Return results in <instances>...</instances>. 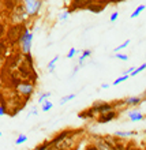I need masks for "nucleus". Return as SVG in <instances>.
<instances>
[{
    "mask_svg": "<svg viewBox=\"0 0 146 150\" xmlns=\"http://www.w3.org/2000/svg\"><path fill=\"white\" fill-rule=\"evenodd\" d=\"M32 44H33V33L25 26L23 32H22V34H21V37H19V41H18V45L21 47L22 55L30 53V51H32Z\"/></svg>",
    "mask_w": 146,
    "mask_h": 150,
    "instance_id": "f257e3e1",
    "label": "nucleus"
},
{
    "mask_svg": "<svg viewBox=\"0 0 146 150\" xmlns=\"http://www.w3.org/2000/svg\"><path fill=\"white\" fill-rule=\"evenodd\" d=\"M28 18V12L23 3H18L11 11V22L12 25H23V22Z\"/></svg>",
    "mask_w": 146,
    "mask_h": 150,
    "instance_id": "f03ea898",
    "label": "nucleus"
},
{
    "mask_svg": "<svg viewBox=\"0 0 146 150\" xmlns=\"http://www.w3.org/2000/svg\"><path fill=\"white\" fill-rule=\"evenodd\" d=\"M15 90H16V94L21 96V97H23L25 103H28L29 98H30L33 96V93H34V83L26 82V81H21L19 85L15 87Z\"/></svg>",
    "mask_w": 146,
    "mask_h": 150,
    "instance_id": "7ed1b4c3",
    "label": "nucleus"
},
{
    "mask_svg": "<svg viewBox=\"0 0 146 150\" xmlns=\"http://www.w3.org/2000/svg\"><path fill=\"white\" fill-rule=\"evenodd\" d=\"M23 28H25V25H12V26H10V28L7 29L6 36H7V41L11 44V45L18 44L21 34L23 32Z\"/></svg>",
    "mask_w": 146,
    "mask_h": 150,
    "instance_id": "20e7f679",
    "label": "nucleus"
},
{
    "mask_svg": "<svg viewBox=\"0 0 146 150\" xmlns=\"http://www.w3.org/2000/svg\"><path fill=\"white\" fill-rule=\"evenodd\" d=\"M43 1L41 0H26L23 1V6L26 8V12H28V16H37L38 15L40 10L43 7Z\"/></svg>",
    "mask_w": 146,
    "mask_h": 150,
    "instance_id": "39448f33",
    "label": "nucleus"
},
{
    "mask_svg": "<svg viewBox=\"0 0 146 150\" xmlns=\"http://www.w3.org/2000/svg\"><path fill=\"white\" fill-rule=\"evenodd\" d=\"M91 108L97 112V115H103V113H107V112H111V111H115L113 109V105L109 103H104V101H96L93 103Z\"/></svg>",
    "mask_w": 146,
    "mask_h": 150,
    "instance_id": "423d86ee",
    "label": "nucleus"
},
{
    "mask_svg": "<svg viewBox=\"0 0 146 150\" xmlns=\"http://www.w3.org/2000/svg\"><path fill=\"white\" fill-rule=\"evenodd\" d=\"M74 132H75V130H63L62 132H59L56 137H53V138L49 141V142H51V147H56L60 142H63L64 139H67L68 137H71Z\"/></svg>",
    "mask_w": 146,
    "mask_h": 150,
    "instance_id": "0eeeda50",
    "label": "nucleus"
},
{
    "mask_svg": "<svg viewBox=\"0 0 146 150\" xmlns=\"http://www.w3.org/2000/svg\"><path fill=\"white\" fill-rule=\"evenodd\" d=\"M91 1H93V0H74V1L71 3V7H70V10H68V14H70V12L77 11V10L87 8L91 4Z\"/></svg>",
    "mask_w": 146,
    "mask_h": 150,
    "instance_id": "6e6552de",
    "label": "nucleus"
},
{
    "mask_svg": "<svg viewBox=\"0 0 146 150\" xmlns=\"http://www.w3.org/2000/svg\"><path fill=\"white\" fill-rule=\"evenodd\" d=\"M91 139L94 141V143H93V145H94V146L97 147L99 150H113V149H112V146H109V145H108V143L104 141L103 137L91 135Z\"/></svg>",
    "mask_w": 146,
    "mask_h": 150,
    "instance_id": "1a4fd4ad",
    "label": "nucleus"
},
{
    "mask_svg": "<svg viewBox=\"0 0 146 150\" xmlns=\"http://www.w3.org/2000/svg\"><path fill=\"white\" fill-rule=\"evenodd\" d=\"M116 117H118V111H111V112H107V113H103V115H100V116H97V122L100 124H104V123L112 122Z\"/></svg>",
    "mask_w": 146,
    "mask_h": 150,
    "instance_id": "9d476101",
    "label": "nucleus"
},
{
    "mask_svg": "<svg viewBox=\"0 0 146 150\" xmlns=\"http://www.w3.org/2000/svg\"><path fill=\"white\" fill-rule=\"evenodd\" d=\"M104 8H105V4H101V3H99L97 0H93L91 1V4L87 7V10L90 12H94V14H99V12H101V11H104Z\"/></svg>",
    "mask_w": 146,
    "mask_h": 150,
    "instance_id": "9b49d317",
    "label": "nucleus"
},
{
    "mask_svg": "<svg viewBox=\"0 0 146 150\" xmlns=\"http://www.w3.org/2000/svg\"><path fill=\"white\" fill-rule=\"evenodd\" d=\"M96 116H99V115H97V112H96L91 107L89 108V109H86V111L81 112V113L78 115L79 119H85V120H89V119H94Z\"/></svg>",
    "mask_w": 146,
    "mask_h": 150,
    "instance_id": "f8f14e48",
    "label": "nucleus"
},
{
    "mask_svg": "<svg viewBox=\"0 0 146 150\" xmlns=\"http://www.w3.org/2000/svg\"><path fill=\"white\" fill-rule=\"evenodd\" d=\"M124 103H126L127 107H137L139 104L142 103V98L141 97H135V96H131V97H127L124 100Z\"/></svg>",
    "mask_w": 146,
    "mask_h": 150,
    "instance_id": "ddd939ff",
    "label": "nucleus"
},
{
    "mask_svg": "<svg viewBox=\"0 0 146 150\" xmlns=\"http://www.w3.org/2000/svg\"><path fill=\"white\" fill-rule=\"evenodd\" d=\"M135 134H137V131H116L113 134V137H116L118 139H122V138H128V137Z\"/></svg>",
    "mask_w": 146,
    "mask_h": 150,
    "instance_id": "4468645a",
    "label": "nucleus"
},
{
    "mask_svg": "<svg viewBox=\"0 0 146 150\" xmlns=\"http://www.w3.org/2000/svg\"><path fill=\"white\" fill-rule=\"evenodd\" d=\"M128 119H130L131 122L137 123V122H142L143 119H145V116L142 113H139V112H130L128 113Z\"/></svg>",
    "mask_w": 146,
    "mask_h": 150,
    "instance_id": "2eb2a0df",
    "label": "nucleus"
},
{
    "mask_svg": "<svg viewBox=\"0 0 146 150\" xmlns=\"http://www.w3.org/2000/svg\"><path fill=\"white\" fill-rule=\"evenodd\" d=\"M91 55V51L90 49H85V51L81 53V56H79V59H78V66L81 67V66H83V62L89 57V56Z\"/></svg>",
    "mask_w": 146,
    "mask_h": 150,
    "instance_id": "dca6fc26",
    "label": "nucleus"
},
{
    "mask_svg": "<svg viewBox=\"0 0 146 150\" xmlns=\"http://www.w3.org/2000/svg\"><path fill=\"white\" fill-rule=\"evenodd\" d=\"M145 8H146L145 4H141V6H138V7L134 10V12L131 14V19H134V18L139 16V14H142V11H145Z\"/></svg>",
    "mask_w": 146,
    "mask_h": 150,
    "instance_id": "f3484780",
    "label": "nucleus"
},
{
    "mask_svg": "<svg viewBox=\"0 0 146 150\" xmlns=\"http://www.w3.org/2000/svg\"><path fill=\"white\" fill-rule=\"evenodd\" d=\"M53 108V103H51L49 100H47V101H44V104L41 105V111L45 113V112H49Z\"/></svg>",
    "mask_w": 146,
    "mask_h": 150,
    "instance_id": "a211bd4d",
    "label": "nucleus"
},
{
    "mask_svg": "<svg viewBox=\"0 0 146 150\" xmlns=\"http://www.w3.org/2000/svg\"><path fill=\"white\" fill-rule=\"evenodd\" d=\"M57 60H59V55H56L53 59L48 63V71L49 72H53L55 71V66H56V63H57Z\"/></svg>",
    "mask_w": 146,
    "mask_h": 150,
    "instance_id": "6ab92c4d",
    "label": "nucleus"
},
{
    "mask_svg": "<svg viewBox=\"0 0 146 150\" xmlns=\"http://www.w3.org/2000/svg\"><path fill=\"white\" fill-rule=\"evenodd\" d=\"M75 97H77V94H68V96H64V97H62V98H60V105H64V104L67 103V101H71V100H74Z\"/></svg>",
    "mask_w": 146,
    "mask_h": 150,
    "instance_id": "aec40b11",
    "label": "nucleus"
},
{
    "mask_svg": "<svg viewBox=\"0 0 146 150\" xmlns=\"http://www.w3.org/2000/svg\"><path fill=\"white\" fill-rule=\"evenodd\" d=\"M7 45H6V42H3L1 40H0V59H3L4 56H6V53H7Z\"/></svg>",
    "mask_w": 146,
    "mask_h": 150,
    "instance_id": "412c9836",
    "label": "nucleus"
},
{
    "mask_svg": "<svg viewBox=\"0 0 146 150\" xmlns=\"http://www.w3.org/2000/svg\"><path fill=\"white\" fill-rule=\"evenodd\" d=\"M49 97H51V91H47V93H41V94H40V97H38V104H41V105H43L44 101H47Z\"/></svg>",
    "mask_w": 146,
    "mask_h": 150,
    "instance_id": "4be33fe9",
    "label": "nucleus"
},
{
    "mask_svg": "<svg viewBox=\"0 0 146 150\" xmlns=\"http://www.w3.org/2000/svg\"><path fill=\"white\" fill-rule=\"evenodd\" d=\"M128 45H130V40H126V41H124L123 44H120L118 48H115L113 52H115V53H120V51H122V49H124V48H127Z\"/></svg>",
    "mask_w": 146,
    "mask_h": 150,
    "instance_id": "5701e85b",
    "label": "nucleus"
},
{
    "mask_svg": "<svg viewBox=\"0 0 146 150\" xmlns=\"http://www.w3.org/2000/svg\"><path fill=\"white\" fill-rule=\"evenodd\" d=\"M49 149H51V142L49 141H44L41 145H38L36 147V150H49Z\"/></svg>",
    "mask_w": 146,
    "mask_h": 150,
    "instance_id": "b1692460",
    "label": "nucleus"
},
{
    "mask_svg": "<svg viewBox=\"0 0 146 150\" xmlns=\"http://www.w3.org/2000/svg\"><path fill=\"white\" fill-rule=\"evenodd\" d=\"M145 68H146V63H143V64H141L139 67H137V68H135V70H134V71H133V72H131L130 75H131V76H137V75H138L139 72H142L143 70H145Z\"/></svg>",
    "mask_w": 146,
    "mask_h": 150,
    "instance_id": "393cba45",
    "label": "nucleus"
},
{
    "mask_svg": "<svg viewBox=\"0 0 146 150\" xmlns=\"http://www.w3.org/2000/svg\"><path fill=\"white\" fill-rule=\"evenodd\" d=\"M26 141H28V135H23V134H22V135H19V137L16 138L15 145H16V146H19V145H23Z\"/></svg>",
    "mask_w": 146,
    "mask_h": 150,
    "instance_id": "a878e982",
    "label": "nucleus"
},
{
    "mask_svg": "<svg viewBox=\"0 0 146 150\" xmlns=\"http://www.w3.org/2000/svg\"><path fill=\"white\" fill-rule=\"evenodd\" d=\"M127 79H128V75H122V76H119L118 79H115L113 82H112V85H113V86H118L119 83L124 82V81H127Z\"/></svg>",
    "mask_w": 146,
    "mask_h": 150,
    "instance_id": "bb28decb",
    "label": "nucleus"
},
{
    "mask_svg": "<svg viewBox=\"0 0 146 150\" xmlns=\"http://www.w3.org/2000/svg\"><path fill=\"white\" fill-rule=\"evenodd\" d=\"M115 57L123 60V62H127V60H128V55H126V53H115Z\"/></svg>",
    "mask_w": 146,
    "mask_h": 150,
    "instance_id": "cd10ccee",
    "label": "nucleus"
},
{
    "mask_svg": "<svg viewBox=\"0 0 146 150\" xmlns=\"http://www.w3.org/2000/svg\"><path fill=\"white\" fill-rule=\"evenodd\" d=\"M126 149H127L126 145H124V143H120V142H118L113 146V150H126Z\"/></svg>",
    "mask_w": 146,
    "mask_h": 150,
    "instance_id": "c85d7f7f",
    "label": "nucleus"
},
{
    "mask_svg": "<svg viewBox=\"0 0 146 150\" xmlns=\"http://www.w3.org/2000/svg\"><path fill=\"white\" fill-rule=\"evenodd\" d=\"M75 55H77V49H75V48H71L67 53V59H72Z\"/></svg>",
    "mask_w": 146,
    "mask_h": 150,
    "instance_id": "c756f323",
    "label": "nucleus"
},
{
    "mask_svg": "<svg viewBox=\"0 0 146 150\" xmlns=\"http://www.w3.org/2000/svg\"><path fill=\"white\" fill-rule=\"evenodd\" d=\"M119 18V12H112L109 16V22H116Z\"/></svg>",
    "mask_w": 146,
    "mask_h": 150,
    "instance_id": "7c9ffc66",
    "label": "nucleus"
},
{
    "mask_svg": "<svg viewBox=\"0 0 146 150\" xmlns=\"http://www.w3.org/2000/svg\"><path fill=\"white\" fill-rule=\"evenodd\" d=\"M3 115H7V107H6V103L0 105V116H3Z\"/></svg>",
    "mask_w": 146,
    "mask_h": 150,
    "instance_id": "2f4dec72",
    "label": "nucleus"
},
{
    "mask_svg": "<svg viewBox=\"0 0 146 150\" xmlns=\"http://www.w3.org/2000/svg\"><path fill=\"white\" fill-rule=\"evenodd\" d=\"M68 15H70V14H68V11L62 12V14L59 15V19H60V21H67V19H68Z\"/></svg>",
    "mask_w": 146,
    "mask_h": 150,
    "instance_id": "473e14b6",
    "label": "nucleus"
},
{
    "mask_svg": "<svg viewBox=\"0 0 146 150\" xmlns=\"http://www.w3.org/2000/svg\"><path fill=\"white\" fill-rule=\"evenodd\" d=\"M85 150H99V149H97L93 143H89V145H86V146H85Z\"/></svg>",
    "mask_w": 146,
    "mask_h": 150,
    "instance_id": "72a5a7b5",
    "label": "nucleus"
},
{
    "mask_svg": "<svg viewBox=\"0 0 146 150\" xmlns=\"http://www.w3.org/2000/svg\"><path fill=\"white\" fill-rule=\"evenodd\" d=\"M32 115H34V116H37L38 115V111H37V107H33V109H32V112L28 115V117H30Z\"/></svg>",
    "mask_w": 146,
    "mask_h": 150,
    "instance_id": "f704fd0d",
    "label": "nucleus"
},
{
    "mask_svg": "<svg viewBox=\"0 0 146 150\" xmlns=\"http://www.w3.org/2000/svg\"><path fill=\"white\" fill-rule=\"evenodd\" d=\"M101 89H109V83H103V85H101Z\"/></svg>",
    "mask_w": 146,
    "mask_h": 150,
    "instance_id": "c9c22d12",
    "label": "nucleus"
},
{
    "mask_svg": "<svg viewBox=\"0 0 146 150\" xmlns=\"http://www.w3.org/2000/svg\"><path fill=\"white\" fill-rule=\"evenodd\" d=\"M78 70H79V66H75V67H74V72H72V75H74V74H77V72H78Z\"/></svg>",
    "mask_w": 146,
    "mask_h": 150,
    "instance_id": "e433bc0d",
    "label": "nucleus"
},
{
    "mask_svg": "<svg viewBox=\"0 0 146 150\" xmlns=\"http://www.w3.org/2000/svg\"><path fill=\"white\" fill-rule=\"evenodd\" d=\"M126 150H139V149H137V147H127Z\"/></svg>",
    "mask_w": 146,
    "mask_h": 150,
    "instance_id": "4c0bfd02",
    "label": "nucleus"
},
{
    "mask_svg": "<svg viewBox=\"0 0 146 150\" xmlns=\"http://www.w3.org/2000/svg\"><path fill=\"white\" fill-rule=\"evenodd\" d=\"M1 85H3V83H1V81H0V89H1Z\"/></svg>",
    "mask_w": 146,
    "mask_h": 150,
    "instance_id": "58836bf2",
    "label": "nucleus"
},
{
    "mask_svg": "<svg viewBox=\"0 0 146 150\" xmlns=\"http://www.w3.org/2000/svg\"><path fill=\"white\" fill-rule=\"evenodd\" d=\"M1 135H3V134H1V131H0V137H1Z\"/></svg>",
    "mask_w": 146,
    "mask_h": 150,
    "instance_id": "ea45409f",
    "label": "nucleus"
},
{
    "mask_svg": "<svg viewBox=\"0 0 146 150\" xmlns=\"http://www.w3.org/2000/svg\"><path fill=\"white\" fill-rule=\"evenodd\" d=\"M143 134H146V130H145V131H143Z\"/></svg>",
    "mask_w": 146,
    "mask_h": 150,
    "instance_id": "a19ab883",
    "label": "nucleus"
},
{
    "mask_svg": "<svg viewBox=\"0 0 146 150\" xmlns=\"http://www.w3.org/2000/svg\"><path fill=\"white\" fill-rule=\"evenodd\" d=\"M34 150H36V149H34Z\"/></svg>",
    "mask_w": 146,
    "mask_h": 150,
    "instance_id": "79ce46f5",
    "label": "nucleus"
},
{
    "mask_svg": "<svg viewBox=\"0 0 146 150\" xmlns=\"http://www.w3.org/2000/svg\"><path fill=\"white\" fill-rule=\"evenodd\" d=\"M55 150H56V149H55Z\"/></svg>",
    "mask_w": 146,
    "mask_h": 150,
    "instance_id": "37998d69",
    "label": "nucleus"
}]
</instances>
